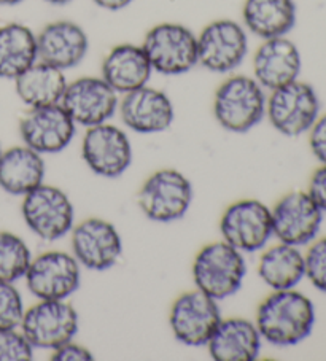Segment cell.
Masks as SVG:
<instances>
[{
	"label": "cell",
	"instance_id": "6da1fadb",
	"mask_svg": "<svg viewBox=\"0 0 326 361\" xmlns=\"http://www.w3.org/2000/svg\"><path fill=\"white\" fill-rule=\"evenodd\" d=\"M255 325L265 342L275 347L298 345L312 334L315 307L301 291H272L256 310Z\"/></svg>",
	"mask_w": 326,
	"mask_h": 361
},
{
	"label": "cell",
	"instance_id": "7a4b0ae2",
	"mask_svg": "<svg viewBox=\"0 0 326 361\" xmlns=\"http://www.w3.org/2000/svg\"><path fill=\"white\" fill-rule=\"evenodd\" d=\"M266 90L248 75H231L213 96V116L223 129L246 134L266 118Z\"/></svg>",
	"mask_w": 326,
	"mask_h": 361
},
{
	"label": "cell",
	"instance_id": "3957f363",
	"mask_svg": "<svg viewBox=\"0 0 326 361\" xmlns=\"http://www.w3.org/2000/svg\"><path fill=\"white\" fill-rule=\"evenodd\" d=\"M247 276L243 253L224 240H217L200 248L193 263L196 288L217 301L236 295Z\"/></svg>",
	"mask_w": 326,
	"mask_h": 361
},
{
	"label": "cell",
	"instance_id": "277c9868",
	"mask_svg": "<svg viewBox=\"0 0 326 361\" xmlns=\"http://www.w3.org/2000/svg\"><path fill=\"white\" fill-rule=\"evenodd\" d=\"M153 72L175 77L198 66V35L180 23H161L148 30L142 43Z\"/></svg>",
	"mask_w": 326,
	"mask_h": 361
},
{
	"label": "cell",
	"instance_id": "5b68a950",
	"mask_svg": "<svg viewBox=\"0 0 326 361\" xmlns=\"http://www.w3.org/2000/svg\"><path fill=\"white\" fill-rule=\"evenodd\" d=\"M269 92L266 118L272 128L285 137H299L309 133L322 109L315 88L296 80Z\"/></svg>",
	"mask_w": 326,
	"mask_h": 361
},
{
	"label": "cell",
	"instance_id": "8992f818",
	"mask_svg": "<svg viewBox=\"0 0 326 361\" xmlns=\"http://www.w3.org/2000/svg\"><path fill=\"white\" fill-rule=\"evenodd\" d=\"M21 214L30 231L47 242L66 238L75 226V209L71 197L53 185L42 183L23 196Z\"/></svg>",
	"mask_w": 326,
	"mask_h": 361
},
{
	"label": "cell",
	"instance_id": "52a82bcc",
	"mask_svg": "<svg viewBox=\"0 0 326 361\" xmlns=\"http://www.w3.org/2000/svg\"><path fill=\"white\" fill-rule=\"evenodd\" d=\"M193 202V185L175 169L152 173L137 195V204L148 220L172 223L188 214Z\"/></svg>",
	"mask_w": 326,
	"mask_h": 361
},
{
	"label": "cell",
	"instance_id": "ba28073f",
	"mask_svg": "<svg viewBox=\"0 0 326 361\" xmlns=\"http://www.w3.org/2000/svg\"><path fill=\"white\" fill-rule=\"evenodd\" d=\"M78 312L67 300H39L24 312L20 329L34 348L54 350L78 333Z\"/></svg>",
	"mask_w": 326,
	"mask_h": 361
},
{
	"label": "cell",
	"instance_id": "9c48e42d",
	"mask_svg": "<svg viewBox=\"0 0 326 361\" xmlns=\"http://www.w3.org/2000/svg\"><path fill=\"white\" fill-rule=\"evenodd\" d=\"M248 54V32L234 20H215L198 35V64L213 73H231Z\"/></svg>",
	"mask_w": 326,
	"mask_h": 361
},
{
	"label": "cell",
	"instance_id": "30bf717a",
	"mask_svg": "<svg viewBox=\"0 0 326 361\" xmlns=\"http://www.w3.org/2000/svg\"><path fill=\"white\" fill-rule=\"evenodd\" d=\"M220 233L224 242L242 253L262 250L272 238V212L258 199H242L223 212Z\"/></svg>",
	"mask_w": 326,
	"mask_h": 361
},
{
	"label": "cell",
	"instance_id": "8fae6325",
	"mask_svg": "<svg viewBox=\"0 0 326 361\" xmlns=\"http://www.w3.org/2000/svg\"><path fill=\"white\" fill-rule=\"evenodd\" d=\"M218 301L200 290H191L174 301L169 325L175 339L188 347H203L222 322Z\"/></svg>",
	"mask_w": 326,
	"mask_h": 361
},
{
	"label": "cell",
	"instance_id": "7c38bea8",
	"mask_svg": "<svg viewBox=\"0 0 326 361\" xmlns=\"http://www.w3.org/2000/svg\"><path fill=\"white\" fill-rule=\"evenodd\" d=\"M26 285L37 300H68L81 283V266L72 253L45 252L32 258Z\"/></svg>",
	"mask_w": 326,
	"mask_h": 361
},
{
	"label": "cell",
	"instance_id": "4fadbf2b",
	"mask_svg": "<svg viewBox=\"0 0 326 361\" xmlns=\"http://www.w3.org/2000/svg\"><path fill=\"white\" fill-rule=\"evenodd\" d=\"M81 157L96 176L118 178L133 163V145L121 128L102 123L87 128L81 142Z\"/></svg>",
	"mask_w": 326,
	"mask_h": 361
},
{
	"label": "cell",
	"instance_id": "5bb4252c",
	"mask_svg": "<svg viewBox=\"0 0 326 361\" xmlns=\"http://www.w3.org/2000/svg\"><path fill=\"white\" fill-rule=\"evenodd\" d=\"M272 233L279 242L303 247L317 239L323 212L307 191H291L274 205Z\"/></svg>",
	"mask_w": 326,
	"mask_h": 361
},
{
	"label": "cell",
	"instance_id": "9a60e30c",
	"mask_svg": "<svg viewBox=\"0 0 326 361\" xmlns=\"http://www.w3.org/2000/svg\"><path fill=\"white\" fill-rule=\"evenodd\" d=\"M75 134L77 123L61 104L29 109L20 121V135L24 145L43 157L64 152Z\"/></svg>",
	"mask_w": 326,
	"mask_h": 361
},
{
	"label": "cell",
	"instance_id": "2e32d148",
	"mask_svg": "<svg viewBox=\"0 0 326 361\" xmlns=\"http://www.w3.org/2000/svg\"><path fill=\"white\" fill-rule=\"evenodd\" d=\"M120 94L102 77H81L67 83L61 105L80 126L109 123L120 105Z\"/></svg>",
	"mask_w": 326,
	"mask_h": 361
},
{
	"label": "cell",
	"instance_id": "e0dca14e",
	"mask_svg": "<svg viewBox=\"0 0 326 361\" xmlns=\"http://www.w3.org/2000/svg\"><path fill=\"white\" fill-rule=\"evenodd\" d=\"M72 255L81 267L109 271L123 255V239L114 223L102 219H86L72 229Z\"/></svg>",
	"mask_w": 326,
	"mask_h": 361
},
{
	"label": "cell",
	"instance_id": "ac0fdd59",
	"mask_svg": "<svg viewBox=\"0 0 326 361\" xmlns=\"http://www.w3.org/2000/svg\"><path fill=\"white\" fill-rule=\"evenodd\" d=\"M118 110L124 126L137 134L164 133L175 120L171 97L148 85L123 94Z\"/></svg>",
	"mask_w": 326,
	"mask_h": 361
},
{
	"label": "cell",
	"instance_id": "d6986e66",
	"mask_svg": "<svg viewBox=\"0 0 326 361\" xmlns=\"http://www.w3.org/2000/svg\"><path fill=\"white\" fill-rule=\"evenodd\" d=\"M253 78L266 91H274L299 80L303 58L296 43L288 37L262 40L252 61Z\"/></svg>",
	"mask_w": 326,
	"mask_h": 361
},
{
	"label": "cell",
	"instance_id": "ffe728a7",
	"mask_svg": "<svg viewBox=\"0 0 326 361\" xmlns=\"http://www.w3.org/2000/svg\"><path fill=\"white\" fill-rule=\"evenodd\" d=\"M39 61L61 71L80 66L90 51V39L80 24L61 20L47 24L37 34Z\"/></svg>",
	"mask_w": 326,
	"mask_h": 361
},
{
	"label": "cell",
	"instance_id": "44dd1931",
	"mask_svg": "<svg viewBox=\"0 0 326 361\" xmlns=\"http://www.w3.org/2000/svg\"><path fill=\"white\" fill-rule=\"evenodd\" d=\"M262 338L255 322L229 317L218 323L207 348L217 361H255L260 357Z\"/></svg>",
	"mask_w": 326,
	"mask_h": 361
},
{
	"label": "cell",
	"instance_id": "7402d4cb",
	"mask_svg": "<svg viewBox=\"0 0 326 361\" xmlns=\"http://www.w3.org/2000/svg\"><path fill=\"white\" fill-rule=\"evenodd\" d=\"M100 73L118 94H128L148 85L153 68L142 45L121 43L107 53Z\"/></svg>",
	"mask_w": 326,
	"mask_h": 361
},
{
	"label": "cell",
	"instance_id": "603a6c76",
	"mask_svg": "<svg viewBox=\"0 0 326 361\" xmlns=\"http://www.w3.org/2000/svg\"><path fill=\"white\" fill-rule=\"evenodd\" d=\"M298 8L294 0H246L242 24L248 34L261 40L286 37L296 26Z\"/></svg>",
	"mask_w": 326,
	"mask_h": 361
},
{
	"label": "cell",
	"instance_id": "cb8c5ba5",
	"mask_svg": "<svg viewBox=\"0 0 326 361\" xmlns=\"http://www.w3.org/2000/svg\"><path fill=\"white\" fill-rule=\"evenodd\" d=\"M43 154L26 145L11 147L0 154V188L11 196H26L45 180Z\"/></svg>",
	"mask_w": 326,
	"mask_h": 361
},
{
	"label": "cell",
	"instance_id": "d4e9b609",
	"mask_svg": "<svg viewBox=\"0 0 326 361\" xmlns=\"http://www.w3.org/2000/svg\"><path fill=\"white\" fill-rule=\"evenodd\" d=\"M67 83L64 71L37 61L15 80V90L24 105L35 109L61 104Z\"/></svg>",
	"mask_w": 326,
	"mask_h": 361
},
{
	"label": "cell",
	"instance_id": "484cf974",
	"mask_svg": "<svg viewBox=\"0 0 326 361\" xmlns=\"http://www.w3.org/2000/svg\"><path fill=\"white\" fill-rule=\"evenodd\" d=\"M39 61L37 34L21 23L0 26V78L15 80Z\"/></svg>",
	"mask_w": 326,
	"mask_h": 361
},
{
	"label": "cell",
	"instance_id": "4316f807",
	"mask_svg": "<svg viewBox=\"0 0 326 361\" xmlns=\"http://www.w3.org/2000/svg\"><path fill=\"white\" fill-rule=\"evenodd\" d=\"M258 276L274 291L296 288L306 279L304 255L299 247L279 242L261 255Z\"/></svg>",
	"mask_w": 326,
	"mask_h": 361
},
{
	"label": "cell",
	"instance_id": "83f0119b",
	"mask_svg": "<svg viewBox=\"0 0 326 361\" xmlns=\"http://www.w3.org/2000/svg\"><path fill=\"white\" fill-rule=\"evenodd\" d=\"M32 253L20 235L0 231V282L15 283L24 279Z\"/></svg>",
	"mask_w": 326,
	"mask_h": 361
},
{
	"label": "cell",
	"instance_id": "f1b7e54d",
	"mask_svg": "<svg viewBox=\"0 0 326 361\" xmlns=\"http://www.w3.org/2000/svg\"><path fill=\"white\" fill-rule=\"evenodd\" d=\"M24 301L15 283L0 282V329H15L21 326Z\"/></svg>",
	"mask_w": 326,
	"mask_h": 361
},
{
	"label": "cell",
	"instance_id": "f546056e",
	"mask_svg": "<svg viewBox=\"0 0 326 361\" xmlns=\"http://www.w3.org/2000/svg\"><path fill=\"white\" fill-rule=\"evenodd\" d=\"M35 348L20 328L0 329V361H30Z\"/></svg>",
	"mask_w": 326,
	"mask_h": 361
},
{
	"label": "cell",
	"instance_id": "4dcf8cb0",
	"mask_svg": "<svg viewBox=\"0 0 326 361\" xmlns=\"http://www.w3.org/2000/svg\"><path fill=\"white\" fill-rule=\"evenodd\" d=\"M306 279L318 291L326 293V238L310 242L304 255Z\"/></svg>",
	"mask_w": 326,
	"mask_h": 361
},
{
	"label": "cell",
	"instance_id": "1f68e13d",
	"mask_svg": "<svg viewBox=\"0 0 326 361\" xmlns=\"http://www.w3.org/2000/svg\"><path fill=\"white\" fill-rule=\"evenodd\" d=\"M309 147L313 157L326 164V114L320 115L309 129Z\"/></svg>",
	"mask_w": 326,
	"mask_h": 361
},
{
	"label": "cell",
	"instance_id": "d6a6232c",
	"mask_svg": "<svg viewBox=\"0 0 326 361\" xmlns=\"http://www.w3.org/2000/svg\"><path fill=\"white\" fill-rule=\"evenodd\" d=\"M94 357L90 348L77 344L75 341H68L61 347L54 348L52 353L53 361H91Z\"/></svg>",
	"mask_w": 326,
	"mask_h": 361
},
{
	"label": "cell",
	"instance_id": "836d02e7",
	"mask_svg": "<svg viewBox=\"0 0 326 361\" xmlns=\"http://www.w3.org/2000/svg\"><path fill=\"white\" fill-rule=\"evenodd\" d=\"M307 192H309L310 197L315 201V204L325 214L326 212V164H322L315 172H313Z\"/></svg>",
	"mask_w": 326,
	"mask_h": 361
},
{
	"label": "cell",
	"instance_id": "e575fe53",
	"mask_svg": "<svg viewBox=\"0 0 326 361\" xmlns=\"http://www.w3.org/2000/svg\"><path fill=\"white\" fill-rule=\"evenodd\" d=\"M92 2L96 4L99 8L107 11H121L124 8H128L134 0H92Z\"/></svg>",
	"mask_w": 326,
	"mask_h": 361
},
{
	"label": "cell",
	"instance_id": "d590c367",
	"mask_svg": "<svg viewBox=\"0 0 326 361\" xmlns=\"http://www.w3.org/2000/svg\"><path fill=\"white\" fill-rule=\"evenodd\" d=\"M23 2H26V0H0V5L2 7H15V5H20Z\"/></svg>",
	"mask_w": 326,
	"mask_h": 361
},
{
	"label": "cell",
	"instance_id": "8d00e7d4",
	"mask_svg": "<svg viewBox=\"0 0 326 361\" xmlns=\"http://www.w3.org/2000/svg\"><path fill=\"white\" fill-rule=\"evenodd\" d=\"M45 2L52 4V5H58V7H61V5H67V4L73 2V0H45Z\"/></svg>",
	"mask_w": 326,
	"mask_h": 361
},
{
	"label": "cell",
	"instance_id": "74e56055",
	"mask_svg": "<svg viewBox=\"0 0 326 361\" xmlns=\"http://www.w3.org/2000/svg\"><path fill=\"white\" fill-rule=\"evenodd\" d=\"M2 152H4V150H2V147H0V154H2Z\"/></svg>",
	"mask_w": 326,
	"mask_h": 361
}]
</instances>
